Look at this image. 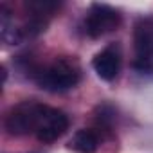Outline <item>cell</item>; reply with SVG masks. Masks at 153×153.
<instances>
[{
	"label": "cell",
	"instance_id": "6da1fadb",
	"mask_svg": "<svg viewBox=\"0 0 153 153\" xmlns=\"http://www.w3.org/2000/svg\"><path fill=\"white\" fill-rule=\"evenodd\" d=\"M34 79L40 88L47 92H65L78 85L79 81V67L74 59L59 58L43 70L34 74Z\"/></svg>",
	"mask_w": 153,
	"mask_h": 153
},
{
	"label": "cell",
	"instance_id": "7a4b0ae2",
	"mask_svg": "<svg viewBox=\"0 0 153 153\" xmlns=\"http://www.w3.org/2000/svg\"><path fill=\"white\" fill-rule=\"evenodd\" d=\"M43 105L34 101H25L15 106L7 117H6V130L11 135H27L31 131H36L40 114Z\"/></svg>",
	"mask_w": 153,
	"mask_h": 153
},
{
	"label": "cell",
	"instance_id": "3957f363",
	"mask_svg": "<svg viewBox=\"0 0 153 153\" xmlns=\"http://www.w3.org/2000/svg\"><path fill=\"white\" fill-rule=\"evenodd\" d=\"M119 24H121V15L114 7L106 4H94L85 20V29L88 36L99 38L112 33Z\"/></svg>",
	"mask_w": 153,
	"mask_h": 153
},
{
	"label": "cell",
	"instance_id": "277c9868",
	"mask_svg": "<svg viewBox=\"0 0 153 153\" xmlns=\"http://www.w3.org/2000/svg\"><path fill=\"white\" fill-rule=\"evenodd\" d=\"M68 128V117L61 112V110H56V108H51V106H45L42 108V114H40V121H38V126H36V139L40 142H54L58 140Z\"/></svg>",
	"mask_w": 153,
	"mask_h": 153
},
{
	"label": "cell",
	"instance_id": "5b68a950",
	"mask_svg": "<svg viewBox=\"0 0 153 153\" xmlns=\"http://www.w3.org/2000/svg\"><path fill=\"white\" fill-rule=\"evenodd\" d=\"M92 67L103 81H112L121 70V51L117 45H108L92 59Z\"/></svg>",
	"mask_w": 153,
	"mask_h": 153
},
{
	"label": "cell",
	"instance_id": "8992f818",
	"mask_svg": "<svg viewBox=\"0 0 153 153\" xmlns=\"http://www.w3.org/2000/svg\"><path fill=\"white\" fill-rule=\"evenodd\" d=\"M137 67L146 68L153 59V31L149 27H137L135 31Z\"/></svg>",
	"mask_w": 153,
	"mask_h": 153
},
{
	"label": "cell",
	"instance_id": "52a82bcc",
	"mask_svg": "<svg viewBox=\"0 0 153 153\" xmlns=\"http://www.w3.org/2000/svg\"><path fill=\"white\" fill-rule=\"evenodd\" d=\"M68 144L78 153H96L97 146H99V139H97L96 131H92V130H79L74 133V137L70 139Z\"/></svg>",
	"mask_w": 153,
	"mask_h": 153
}]
</instances>
